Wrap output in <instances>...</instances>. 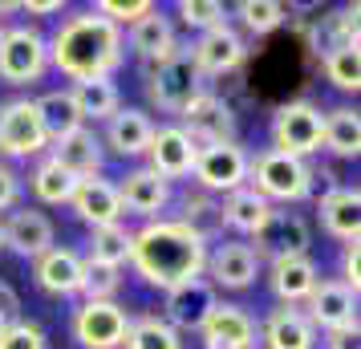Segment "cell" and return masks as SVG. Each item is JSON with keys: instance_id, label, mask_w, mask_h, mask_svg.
I'll use <instances>...</instances> for the list:
<instances>
[{"instance_id": "1", "label": "cell", "mask_w": 361, "mask_h": 349, "mask_svg": "<svg viewBox=\"0 0 361 349\" xmlns=\"http://www.w3.org/2000/svg\"><path fill=\"white\" fill-rule=\"evenodd\" d=\"M130 260L142 272V281L171 293L175 284L203 276L207 244L179 219H159V224H147L142 232L130 235Z\"/></svg>"}, {"instance_id": "2", "label": "cell", "mask_w": 361, "mask_h": 349, "mask_svg": "<svg viewBox=\"0 0 361 349\" xmlns=\"http://www.w3.org/2000/svg\"><path fill=\"white\" fill-rule=\"evenodd\" d=\"M49 61L73 82L110 78L122 66V29L98 13L69 17L49 41Z\"/></svg>"}, {"instance_id": "3", "label": "cell", "mask_w": 361, "mask_h": 349, "mask_svg": "<svg viewBox=\"0 0 361 349\" xmlns=\"http://www.w3.org/2000/svg\"><path fill=\"white\" fill-rule=\"evenodd\" d=\"M150 102L159 106V110H166V114H183L191 102L203 94V73H199L195 57H191V49H175L166 61H159V66H150Z\"/></svg>"}, {"instance_id": "4", "label": "cell", "mask_w": 361, "mask_h": 349, "mask_svg": "<svg viewBox=\"0 0 361 349\" xmlns=\"http://www.w3.org/2000/svg\"><path fill=\"white\" fill-rule=\"evenodd\" d=\"M247 175H252V191L264 195V200H284V203H296L309 195L312 187V171L305 166V159H293L284 150H264L256 163H247Z\"/></svg>"}, {"instance_id": "5", "label": "cell", "mask_w": 361, "mask_h": 349, "mask_svg": "<svg viewBox=\"0 0 361 349\" xmlns=\"http://www.w3.org/2000/svg\"><path fill=\"white\" fill-rule=\"evenodd\" d=\"M272 150H284L293 159H305L312 150H321L325 142V114L312 102H288L280 106L272 118Z\"/></svg>"}, {"instance_id": "6", "label": "cell", "mask_w": 361, "mask_h": 349, "mask_svg": "<svg viewBox=\"0 0 361 349\" xmlns=\"http://www.w3.org/2000/svg\"><path fill=\"white\" fill-rule=\"evenodd\" d=\"M49 66V45L37 29H4L0 33V82L8 85H25V82H37Z\"/></svg>"}, {"instance_id": "7", "label": "cell", "mask_w": 361, "mask_h": 349, "mask_svg": "<svg viewBox=\"0 0 361 349\" xmlns=\"http://www.w3.org/2000/svg\"><path fill=\"white\" fill-rule=\"evenodd\" d=\"M49 147L45 138V126H41V114H37V102L17 98L0 106V154L8 159H29V154H41Z\"/></svg>"}, {"instance_id": "8", "label": "cell", "mask_w": 361, "mask_h": 349, "mask_svg": "<svg viewBox=\"0 0 361 349\" xmlns=\"http://www.w3.org/2000/svg\"><path fill=\"white\" fill-rule=\"evenodd\" d=\"M126 329H130V317L114 300H85L73 313V337L85 349H122Z\"/></svg>"}, {"instance_id": "9", "label": "cell", "mask_w": 361, "mask_h": 349, "mask_svg": "<svg viewBox=\"0 0 361 349\" xmlns=\"http://www.w3.org/2000/svg\"><path fill=\"white\" fill-rule=\"evenodd\" d=\"M183 126L179 130L191 138V142H203V147H219V142H235V114H231V106L224 98H215V94H199L187 110H183Z\"/></svg>"}, {"instance_id": "10", "label": "cell", "mask_w": 361, "mask_h": 349, "mask_svg": "<svg viewBox=\"0 0 361 349\" xmlns=\"http://www.w3.org/2000/svg\"><path fill=\"white\" fill-rule=\"evenodd\" d=\"M247 159L240 142H219V147H203L195 154V179L203 191H240L247 179Z\"/></svg>"}, {"instance_id": "11", "label": "cell", "mask_w": 361, "mask_h": 349, "mask_svg": "<svg viewBox=\"0 0 361 349\" xmlns=\"http://www.w3.org/2000/svg\"><path fill=\"white\" fill-rule=\"evenodd\" d=\"M252 252H256V260L268 256L272 264L296 260V256L309 252V224H305L300 216H288V212H272L268 224L256 232V248Z\"/></svg>"}, {"instance_id": "12", "label": "cell", "mask_w": 361, "mask_h": 349, "mask_svg": "<svg viewBox=\"0 0 361 349\" xmlns=\"http://www.w3.org/2000/svg\"><path fill=\"white\" fill-rule=\"evenodd\" d=\"M215 305H219V297H215V284L203 281V276H191V281L175 284L171 293H166V325L179 333V329H203V321L215 313Z\"/></svg>"}, {"instance_id": "13", "label": "cell", "mask_w": 361, "mask_h": 349, "mask_svg": "<svg viewBox=\"0 0 361 349\" xmlns=\"http://www.w3.org/2000/svg\"><path fill=\"white\" fill-rule=\"evenodd\" d=\"M147 154H150V171H154L159 179H183V175L195 171L199 147L179 130V126H163V130H154Z\"/></svg>"}, {"instance_id": "14", "label": "cell", "mask_w": 361, "mask_h": 349, "mask_svg": "<svg viewBox=\"0 0 361 349\" xmlns=\"http://www.w3.org/2000/svg\"><path fill=\"white\" fill-rule=\"evenodd\" d=\"M203 349H256V321L240 305H215L203 321Z\"/></svg>"}, {"instance_id": "15", "label": "cell", "mask_w": 361, "mask_h": 349, "mask_svg": "<svg viewBox=\"0 0 361 349\" xmlns=\"http://www.w3.org/2000/svg\"><path fill=\"white\" fill-rule=\"evenodd\" d=\"M244 37L235 33V29H228V25H219V29H212V33H203L191 45V57H195L199 73H212V78H219V73H231V69L244 61Z\"/></svg>"}, {"instance_id": "16", "label": "cell", "mask_w": 361, "mask_h": 349, "mask_svg": "<svg viewBox=\"0 0 361 349\" xmlns=\"http://www.w3.org/2000/svg\"><path fill=\"white\" fill-rule=\"evenodd\" d=\"M312 329L325 325V329H341L357 321V297L345 288L341 281H317V288L309 293V313Z\"/></svg>"}, {"instance_id": "17", "label": "cell", "mask_w": 361, "mask_h": 349, "mask_svg": "<svg viewBox=\"0 0 361 349\" xmlns=\"http://www.w3.org/2000/svg\"><path fill=\"white\" fill-rule=\"evenodd\" d=\"M203 268H207L212 281L224 284V288H247V284H256V276H260V260H256L252 244H219V248L207 256Z\"/></svg>"}, {"instance_id": "18", "label": "cell", "mask_w": 361, "mask_h": 349, "mask_svg": "<svg viewBox=\"0 0 361 349\" xmlns=\"http://www.w3.org/2000/svg\"><path fill=\"white\" fill-rule=\"evenodd\" d=\"M264 349H312L317 345V329H312V321L300 309H293V305H280V309H272L268 313V321H264Z\"/></svg>"}, {"instance_id": "19", "label": "cell", "mask_w": 361, "mask_h": 349, "mask_svg": "<svg viewBox=\"0 0 361 349\" xmlns=\"http://www.w3.org/2000/svg\"><path fill=\"white\" fill-rule=\"evenodd\" d=\"M73 212L90 224V228H106V224H118L122 219V200H118V187L106 183V179H82L78 191H73Z\"/></svg>"}, {"instance_id": "20", "label": "cell", "mask_w": 361, "mask_h": 349, "mask_svg": "<svg viewBox=\"0 0 361 349\" xmlns=\"http://www.w3.org/2000/svg\"><path fill=\"white\" fill-rule=\"evenodd\" d=\"M118 200H122V212H138V216H159L171 200V187L166 179H159L150 166H138L130 171L122 187H118Z\"/></svg>"}, {"instance_id": "21", "label": "cell", "mask_w": 361, "mask_h": 349, "mask_svg": "<svg viewBox=\"0 0 361 349\" xmlns=\"http://www.w3.org/2000/svg\"><path fill=\"white\" fill-rule=\"evenodd\" d=\"M53 163L66 166L73 179H94L102 171V147H98V138H94V130L78 126L73 134L57 138L53 142Z\"/></svg>"}, {"instance_id": "22", "label": "cell", "mask_w": 361, "mask_h": 349, "mask_svg": "<svg viewBox=\"0 0 361 349\" xmlns=\"http://www.w3.org/2000/svg\"><path fill=\"white\" fill-rule=\"evenodd\" d=\"M37 284L53 297H69L82 288V256L73 248H49L37 256Z\"/></svg>"}, {"instance_id": "23", "label": "cell", "mask_w": 361, "mask_h": 349, "mask_svg": "<svg viewBox=\"0 0 361 349\" xmlns=\"http://www.w3.org/2000/svg\"><path fill=\"white\" fill-rule=\"evenodd\" d=\"M4 248H13L25 260H37L41 252L53 248V224L41 212H13L4 224Z\"/></svg>"}, {"instance_id": "24", "label": "cell", "mask_w": 361, "mask_h": 349, "mask_svg": "<svg viewBox=\"0 0 361 349\" xmlns=\"http://www.w3.org/2000/svg\"><path fill=\"white\" fill-rule=\"evenodd\" d=\"M130 49L142 57V61H150V66H159V61H166L171 53L179 49V41H175V29H171V20L159 13V8H150L142 20H134L130 29Z\"/></svg>"}, {"instance_id": "25", "label": "cell", "mask_w": 361, "mask_h": 349, "mask_svg": "<svg viewBox=\"0 0 361 349\" xmlns=\"http://www.w3.org/2000/svg\"><path fill=\"white\" fill-rule=\"evenodd\" d=\"M150 138H154V122H150L142 110H118L106 126V142L122 154V159H138L150 150Z\"/></svg>"}, {"instance_id": "26", "label": "cell", "mask_w": 361, "mask_h": 349, "mask_svg": "<svg viewBox=\"0 0 361 349\" xmlns=\"http://www.w3.org/2000/svg\"><path fill=\"white\" fill-rule=\"evenodd\" d=\"M219 216H224V224L235 228V232L256 235L264 224H268V216H272V203L264 200V195H256L252 187H240V191H231L228 200L219 203Z\"/></svg>"}, {"instance_id": "27", "label": "cell", "mask_w": 361, "mask_h": 349, "mask_svg": "<svg viewBox=\"0 0 361 349\" xmlns=\"http://www.w3.org/2000/svg\"><path fill=\"white\" fill-rule=\"evenodd\" d=\"M317 264L309 256H296V260H280L272 264V293H276L284 305H296V300H309V293L317 288Z\"/></svg>"}, {"instance_id": "28", "label": "cell", "mask_w": 361, "mask_h": 349, "mask_svg": "<svg viewBox=\"0 0 361 349\" xmlns=\"http://www.w3.org/2000/svg\"><path fill=\"white\" fill-rule=\"evenodd\" d=\"M37 114H41V126H45V138L57 142L82 126V110L73 102V90H49L45 98H37Z\"/></svg>"}, {"instance_id": "29", "label": "cell", "mask_w": 361, "mask_h": 349, "mask_svg": "<svg viewBox=\"0 0 361 349\" xmlns=\"http://www.w3.org/2000/svg\"><path fill=\"white\" fill-rule=\"evenodd\" d=\"M357 212H361L357 187H333L325 200H321L325 232L329 235H341V240H357Z\"/></svg>"}, {"instance_id": "30", "label": "cell", "mask_w": 361, "mask_h": 349, "mask_svg": "<svg viewBox=\"0 0 361 349\" xmlns=\"http://www.w3.org/2000/svg\"><path fill=\"white\" fill-rule=\"evenodd\" d=\"M321 147H329L333 154H341V159H357V150H361L357 110H349V106L329 110V118H325V142H321Z\"/></svg>"}, {"instance_id": "31", "label": "cell", "mask_w": 361, "mask_h": 349, "mask_svg": "<svg viewBox=\"0 0 361 349\" xmlns=\"http://www.w3.org/2000/svg\"><path fill=\"white\" fill-rule=\"evenodd\" d=\"M73 102H78V110H82V122L85 118H110L118 114V85L110 78H94V82H78L73 85Z\"/></svg>"}, {"instance_id": "32", "label": "cell", "mask_w": 361, "mask_h": 349, "mask_svg": "<svg viewBox=\"0 0 361 349\" xmlns=\"http://www.w3.org/2000/svg\"><path fill=\"white\" fill-rule=\"evenodd\" d=\"M126 349H183L179 333L166 325L163 317H138V321H130V329H126V341H122Z\"/></svg>"}, {"instance_id": "33", "label": "cell", "mask_w": 361, "mask_h": 349, "mask_svg": "<svg viewBox=\"0 0 361 349\" xmlns=\"http://www.w3.org/2000/svg\"><path fill=\"white\" fill-rule=\"evenodd\" d=\"M78 183H82V179H73L66 166H57L53 159H45V163L33 171V195L41 203H69L73 191H78Z\"/></svg>"}, {"instance_id": "34", "label": "cell", "mask_w": 361, "mask_h": 349, "mask_svg": "<svg viewBox=\"0 0 361 349\" xmlns=\"http://www.w3.org/2000/svg\"><path fill=\"white\" fill-rule=\"evenodd\" d=\"M90 260H102V264H126L130 260V232L122 224H106V228H94V240H90Z\"/></svg>"}, {"instance_id": "35", "label": "cell", "mask_w": 361, "mask_h": 349, "mask_svg": "<svg viewBox=\"0 0 361 349\" xmlns=\"http://www.w3.org/2000/svg\"><path fill=\"white\" fill-rule=\"evenodd\" d=\"M325 78L337 90H357L361 85V53L357 45H337L325 53Z\"/></svg>"}, {"instance_id": "36", "label": "cell", "mask_w": 361, "mask_h": 349, "mask_svg": "<svg viewBox=\"0 0 361 349\" xmlns=\"http://www.w3.org/2000/svg\"><path fill=\"white\" fill-rule=\"evenodd\" d=\"M118 284H122V276H118L114 264L82 260V288L78 293H85V300H110L118 293Z\"/></svg>"}, {"instance_id": "37", "label": "cell", "mask_w": 361, "mask_h": 349, "mask_svg": "<svg viewBox=\"0 0 361 349\" xmlns=\"http://www.w3.org/2000/svg\"><path fill=\"white\" fill-rule=\"evenodd\" d=\"M235 13L244 20V29H252V33H272V29L284 25V17H288V8L276 4V0H244Z\"/></svg>"}, {"instance_id": "38", "label": "cell", "mask_w": 361, "mask_h": 349, "mask_svg": "<svg viewBox=\"0 0 361 349\" xmlns=\"http://www.w3.org/2000/svg\"><path fill=\"white\" fill-rule=\"evenodd\" d=\"M179 224H187V228L207 244V235H215V228H224V216H219V207H215L207 195H195V200H187V216H183Z\"/></svg>"}, {"instance_id": "39", "label": "cell", "mask_w": 361, "mask_h": 349, "mask_svg": "<svg viewBox=\"0 0 361 349\" xmlns=\"http://www.w3.org/2000/svg\"><path fill=\"white\" fill-rule=\"evenodd\" d=\"M179 17L187 29H199V33H212L224 25V4L219 0H183Z\"/></svg>"}, {"instance_id": "40", "label": "cell", "mask_w": 361, "mask_h": 349, "mask_svg": "<svg viewBox=\"0 0 361 349\" xmlns=\"http://www.w3.org/2000/svg\"><path fill=\"white\" fill-rule=\"evenodd\" d=\"M0 349H49V341H45V333L37 329V325L13 321V325L0 329Z\"/></svg>"}, {"instance_id": "41", "label": "cell", "mask_w": 361, "mask_h": 349, "mask_svg": "<svg viewBox=\"0 0 361 349\" xmlns=\"http://www.w3.org/2000/svg\"><path fill=\"white\" fill-rule=\"evenodd\" d=\"M150 8H154V4H150V0H102L98 4V17H106L110 20V25H122V20H142L150 13Z\"/></svg>"}, {"instance_id": "42", "label": "cell", "mask_w": 361, "mask_h": 349, "mask_svg": "<svg viewBox=\"0 0 361 349\" xmlns=\"http://www.w3.org/2000/svg\"><path fill=\"white\" fill-rule=\"evenodd\" d=\"M361 244L357 240H349V244H345V288H349V293H353V297H357V288H361Z\"/></svg>"}, {"instance_id": "43", "label": "cell", "mask_w": 361, "mask_h": 349, "mask_svg": "<svg viewBox=\"0 0 361 349\" xmlns=\"http://www.w3.org/2000/svg\"><path fill=\"white\" fill-rule=\"evenodd\" d=\"M17 195H20L17 175H13L8 166L0 163V212H4V207H13V203H17Z\"/></svg>"}, {"instance_id": "44", "label": "cell", "mask_w": 361, "mask_h": 349, "mask_svg": "<svg viewBox=\"0 0 361 349\" xmlns=\"http://www.w3.org/2000/svg\"><path fill=\"white\" fill-rule=\"evenodd\" d=\"M329 349H361L357 345V321L341 325V329H329Z\"/></svg>"}, {"instance_id": "45", "label": "cell", "mask_w": 361, "mask_h": 349, "mask_svg": "<svg viewBox=\"0 0 361 349\" xmlns=\"http://www.w3.org/2000/svg\"><path fill=\"white\" fill-rule=\"evenodd\" d=\"M20 309V297H17V288L8 281H0V321H8V317H17Z\"/></svg>"}, {"instance_id": "46", "label": "cell", "mask_w": 361, "mask_h": 349, "mask_svg": "<svg viewBox=\"0 0 361 349\" xmlns=\"http://www.w3.org/2000/svg\"><path fill=\"white\" fill-rule=\"evenodd\" d=\"M25 13H61V0H33V4H20Z\"/></svg>"}, {"instance_id": "47", "label": "cell", "mask_w": 361, "mask_h": 349, "mask_svg": "<svg viewBox=\"0 0 361 349\" xmlns=\"http://www.w3.org/2000/svg\"><path fill=\"white\" fill-rule=\"evenodd\" d=\"M0 248H4V224H0Z\"/></svg>"}, {"instance_id": "48", "label": "cell", "mask_w": 361, "mask_h": 349, "mask_svg": "<svg viewBox=\"0 0 361 349\" xmlns=\"http://www.w3.org/2000/svg\"><path fill=\"white\" fill-rule=\"evenodd\" d=\"M4 325H8V321H0V329H4Z\"/></svg>"}]
</instances>
